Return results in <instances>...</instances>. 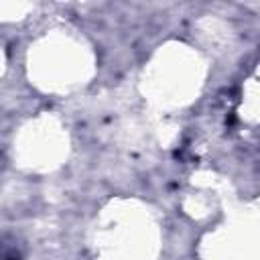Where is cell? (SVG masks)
I'll return each mask as SVG.
<instances>
[{
    "mask_svg": "<svg viewBox=\"0 0 260 260\" xmlns=\"http://www.w3.org/2000/svg\"><path fill=\"white\" fill-rule=\"evenodd\" d=\"M0 260H22V250L14 238L0 234Z\"/></svg>",
    "mask_w": 260,
    "mask_h": 260,
    "instance_id": "cell-1",
    "label": "cell"
}]
</instances>
